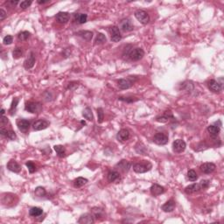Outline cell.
<instances>
[{
    "label": "cell",
    "mask_w": 224,
    "mask_h": 224,
    "mask_svg": "<svg viewBox=\"0 0 224 224\" xmlns=\"http://www.w3.org/2000/svg\"><path fill=\"white\" fill-rule=\"evenodd\" d=\"M215 168H216V166L214 163H204L200 166L201 172L205 174L212 173L215 170Z\"/></svg>",
    "instance_id": "cell-15"
},
{
    "label": "cell",
    "mask_w": 224,
    "mask_h": 224,
    "mask_svg": "<svg viewBox=\"0 0 224 224\" xmlns=\"http://www.w3.org/2000/svg\"><path fill=\"white\" fill-rule=\"evenodd\" d=\"M168 136H166L164 133L159 132V133H156L153 138V142L158 145H166L168 143Z\"/></svg>",
    "instance_id": "cell-5"
},
{
    "label": "cell",
    "mask_w": 224,
    "mask_h": 224,
    "mask_svg": "<svg viewBox=\"0 0 224 224\" xmlns=\"http://www.w3.org/2000/svg\"><path fill=\"white\" fill-rule=\"evenodd\" d=\"M145 55V52L142 48L139 47H136V48H128V46L125 47L124 51L123 53V56L124 57H129V59L131 61H140L143 57Z\"/></svg>",
    "instance_id": "cell-1"
},
{
    "label": "cell",
    "mask_w": 224,
    "mask_h": 224,
    "mask_svg": "<svg viewBox=\"0 0 224 224\" xmlns=\"http://www.w3.org/2000/svg\"><path fill=\"white\" fill-rule=\"evenodd\" d=\"M18 3H19V1H9V2H8V4H11V5H14V6L17 5Z\"/></svg>",
    "instance_id": "cell-50"
},
{
    "label": "cell",
    "mask_w": 224,
    "mask_h": 224,
    "mask_svg": "<svg viewBox=\"0 0 224 224\" xmlns=\"http://www.w3.org/2000/svg\"><path fill=\"white\" fill-rule=\"evenodd\" d=\"M208 133H209L210 135L212 136V137H217V136L219 135L220 131H221V128H220V126H216V125H209L208 127Z\"/></svg>",
    "instance_id": "cell-27"
},
{
    "label": "cell",
    "mask_w": 224,
    "mask_h": 224,
    "mask_svg": "<svg viewBox=\"0 0 224 224\" xmlns=\"http://www.w3.org/2000/svg\"><path fill=\"white\" fill-rule=\"evenodd\" d=\"M78 222L81 224H91L95 222V217L92 214H84L80 217Z\"/></svg>",
    "instance_id": "cell-19"
},
{
    "label": "cell",
    "mask_w": 224,
    "mask_h": 224,
    "mask_svg": "<svg viewBox=\"0 0 224 224\" xmlns=\"http://www.w3.org/2000/svg\"><path fill=\"white\" fill-rule=\"evenodd\" d=\"M34 194L39 197V198H43L47 195V191L44 187H38L35 188L34 190Z\"/></svg>",
    "instance_id": "cell-35"
},
{
    "label": "cell",
    "mask_w": 224,
    "mask_h": 224,
    "mask_svg": "<svg viewBox=\"0 0 224 224\" xmlns=\"http://www.w3.org/2000/svg\"><path fill=\"white\" fill-rule=\"evenodd\" d=\"M13 41V38L12 36H11V35H7V36H5L4 38V40H3V43H4V45H11Z\"/></svg>",
    "instance_id": "cell-45"
},
{
    "label": "cell",
    "mask_w": 224,
    "mask_h": 224,
    "mask_svg": "<svg viewBox=\"0 0 224 224\" xmlns=\"http://www.w3.org/2000/svg\"><path fill=\"white\" fill-rule=\"evenodd\" d=\"M186 147H187V144L184 140L177 139L173 143V150L174 152H177V153L183 152L186 150Z\"/></svg>",
    "instance_id": "cell-4"
},
{
    "label": "cell",
    "mask_w": 224,
    "mask_h": 224,
    "mask_svg": "<svg viewBox=\"0 0 224 224\" xmlns=\"http://www.w3.org/2000/svg\"><path fill=\"white\" fill-rule=\"evenodd\" d=\"M194 86L193 82H189V81H187V82H185L181 84V89H185L187 92H191L192 90H194Z\"/></svg>",
    "instance_id": "cell-36"
},
{
    "label": "cell",
    "mask_w": 224,
    "mask_h": 224,
    "mask_svg": "<svg viewBox=\"0 0 224 224\" xmlns=\"http://www.w3.org/2000/svg\"><path fill=\"white\" fill-rule=\"evenodd\" d=\"M170 119H174L173 114L171 111H166L164 113V115L158 117L156 118V120L159 123H167Z\"/></svg>",
    "instance_id": "cell-25"
},
{
    "label": "cell",
    "mask_w": 224,
    "mask_h": 224,
    "mask_svg": "<svg viewBox=\"0 0 224 224\" xmlns=\"http://www.w3.org/2000/svg\"><path fill=\"white\" fill-rule=\"evenodd\" d=\"M107 41V39L105 37V35L103 33H99L96 35V40H95V45H103L104 43H106Z\"/></svg>",
    "instance_id": "cell-33"
},
{
    "label": "cell",
    "mask_w": 224,
    "mask_h": 224,
    "mask_svg": "<svg viewBox=\"0 0 224 224\" xmlns=\"http://www.w3.org/2000/svg\"><path fill=\"white\" fill-rule=\"evenodd\" d=\"M118 28L121 29L122 31H124V32H131V31H132L134 29V26L132 25L131 19H124L121 20Z\"/></svg>",
    "instance_id": "cell-8"
},
{
    "label": "cell",
    "mask_w": 224,
    "mask_h": 224,
    "mask_svg": "<svg viewBox=\"0 0 224 224\" xmlns=\"http://www.w3.org/2000/svg\"><path fill=\"white\" fill-rule=\"evenodd\" d=\"M0 133H1V135L4 136L5 138H7L10 140H15L17 138V135H16V133H15L13 131H12V130H6L4 127H2V128L0 129Z\"/></svg>",
    "instance_id": "cell-20"
},
{
    "label": "cell",
    "mask_w": 224,
    "mask_h": 224,
    "mask_svg": "<svg viewBox=\"0 0 224 224\" xmlns=\"http://www.w3.org/2000/svg\"><path fill=\"white\" fill-rule=\"evenodd\" d=\"M82 116L84 117V118H86L87 120L89 121H93L94 117H93V113H92V110L90 109L89 107H87L82 112Z\"/></svg>",
    "instance_id": "cell-34"
},
{
    "label": "cell",
    "mask_w": 224,
    "mask_h": 224,
    "mask_svg": "<svg viewBox=\"0 0 224 224\" xmlns=\"http://www.w3.org/2000/svg\"><path fill=\"white\" fill-rule=\"evenodd\" d=\"M8 123H9V121H8V118H7V117H5V116H2V117H1V122H0L1 126H2V127H4V126L6 125Z\"/></svg>",
    "instance_id": "cell-48"
},
{
    "label": "cell",
    "mask_w": 224,
    "mask_h": 224,
    "mask_svg": "<svg viewBox=\"0 0 224 224\" xmlns=\"http://www.w3.org/2000/svg\"><path fill=\"white\" fill-rule=\"evenodd\" d=\"M91 212H92V215H93L94 217L96 218V219H101V218H103V216H104V212H103V210L102 208H94L91 210Z\"/></svg>",
    "instance_id": "cell-32"
},
{
    "label": "cell",
    "mask_w": 224,
    "mask_h": 224,
    "mask_svg": "<svg viewBox=\"0 0 224 224\" xmlns=\"http://www.w3.org/2000/svg\"><path fill=\"white\" fill-rule=\"evenodd\" d=\"M48 2H49V1H40V0H39V1H38V4H40V5H44V4H47Z\"/></svg>",
    "instance_id": "cell-51"
},
{
    "label": "cell",
    "mask_w": 224,
    "mask_h": 224,
    "mask_svg": "<svg viewBox=\"0 0 224 224\" xmlns=\"http://www.w3.org/2000/svg\"><path fill=\"white\" fill-rule=\"evenodd\" d=\"M150 191L153 196H159L164 194L166 189H165V187L160 186L159 184H153V185H152V187L150 188Z\"/></svg>",
    "instance_id": "cell-18"
},
{
    "label": "cell",
    "mask_w": 224,
    "mask_h": 224,
    "mask_svg": "<svg viewBox=\"0 0 224 224\" xmlns=\"http://www.w3.org/2000/svg\"><path fill=\"white\" fill-rule=\"evenodd\" d=\"M87 183H88V180L83 177H78L77 179H75L73 182L74 187L75 188H80V187H83L84 185H86Z\"/></svg>",
    "instance_id": "cell-28"
},
{
    "label": "cell",
    "mask_w": 224,
    "mask_h": 224,
    "mask_svg": "<svg viewBox=\"0 0 224 224\" xmlns=\"http://www.w3.org/2000/svg\"><path fill=\"white\" fill-rule=\"evenodd\" d=\"M200 187H201V189H207L208 187H209V181L207 180H203L200 182Z\"/></svg>",
    "instance_id": "cell-47"
},
{
    "label": "cell",
    "mask_w": 224,
    "mask_h": 224,
    "mask_svg": "<svg viewBox=\"0 0 224 224\" xmlns=\"http://www.w3.org/2000/svg\"><path fill=\"white\" fill-rule=\"evenodd\" d=\"M97 121L99 124H102L103 122V118H104V112L102 108H98L97 109Z\"/></svg>",
    "instance_id": "cell-43"
},
{
    "label": "cell",
    "mask_w": 224,
    "mask_h": 224,
    "mask_svg": "<svg viewBox=\"0 0 224 224\" xmlns=\"http://www.w3.org/2000/svg\"><path fill=\"white\" fill-rule=\"evenodd\" d=\"M17 126L19 128V130L22 132H27V131L29 130L30 126H31V124L30 122L26 120V119H21V118H19L17 120Z\"/></svg>",
    "instance_id": "cell-12"
},
{
    "label": "cell",
    "mask_w": 224,
    "mask_h": 224,
    "mask_svg": "<svg viewBox=\"0 0 224 224\" xmlns=\"http://www.w3.org/2000/svg\"><path fill=\"white\" fill-rule=\"evenodd\" d=\"M32 3H33L32 1H22L19 5H20V8H21V9L25 10L26 9V8H28L30 5H32Z\"/></svg>",
    "instance_id": "cell-46"
},
{
    "label": "cell",
    "mask_w": 224,
    "mask_h": 224,
    "mask_svg": "<svg viewBox=\"0 0 224 224\" xmlns=\"http://www.w3.org/2000/svg\"><path fill=\"white\" fill-rule=\"evenodd\" d=\"M134 15H135L136 19H138L141 24H143V25H147V24L149 23L150 21L149 14L147 13L145 11H144V10H138V11H136Z\"/></svg>",
    "instance_id": "cell-3"
},
{
    "label": "cell",
    "mask_w": 224,
    "mask_h": 224,
    "mask_svg": "<svg viewBox=\"0 0 224 224\" xmlns=\"http://www.w3.org/2000/svg\"><path fill=\"white\" fill-rule=\"evenodd\" d=\"M26 110H27L30 113H39L41 110L42 106L40 103H35V102H29L26 104Z\"/></svg>",
    "instance_id": "cell-6"
},
{
    "label": "cell",
    "mask_w": 224,
    "mask_h": 224,
    "mask_svg": "<svg viewBox=\"0 0 224 224\" xmlns=\"http://www.w3.org/2000/svg\"><path fill=\"white\" fill-rule=\"evenodd\" d=\"M7 169L10 170L11 172H13L15 173H20L21 171V166L19 165L17 161H15L13 159L10 160L9 162L7 163Z\"/></svg>",
    "instance_id": "cell-16"
},
{
    "label": "cell",
    "mask_w": 224,
    "mask_h": 224,
    "mask_svg": "<svg viewBox=\"0 0 224 224\" xmlns=\"http://www.w3.org/2000/svg\"><path fill=\"white\" fill-rule=\"evenodd\" d=\"M6 16H7V15H6V12H5V10L1 8V9H0V20L3 21V20L6 18Z\"/></svg>",
    "instance_id": "cell-49"
},
{
    "label": "cell",
    "mask_w": 224,
    "mask_h": 224,
    "mask_svg": "<svg viewBox=\"0 0 224 224\" xmlns=\"http://www.w3.org/2000/svg\"><path fill=\"white\" fill-rule=\"evenodd\" d=\"M108 180L110 182H118L121 180L120 173L117 171H110L108 173Z\"/></svg>",
    "instance_id": "cell-23"
},
{
    "label": "cell",
    "mask_w": 224,
    "mask_h": 224,
    "mask_svg": "<svg viewBox=\"0 0 224 224\" xmlns=\"http://www.w3.org/2000/svg\"><path fill=\"white\" fill-rule=\"evenodd\" d=\"M54 149L56 152L57 155L60 157V158H64L66 156V149L63 145H57L54 146Z\"/></svg>",
    "instance_id": "cell-30"
},
{
    "label": "cell",
    "mask_w": 224,
    "mask_h": 224,
    "mask_svg": "<svg viewBox=\"0 0 224 224\" xmlns=\"http://www.w3.org/2000/svg\"><path fill=\"white\" fill-rule=\"evenodd\" d=\"M19 98H14L12 100V105H11V108H10V114L12 116H13L14 113L16 111V109H17V106H18V103H19Z\"/></svg>",
    "instance_id": "cell-38"
},
{
    "label": "cell",
    "mask_w": 224,
    "mask_h": 224,
    "mask_svg": "<svg viewBox=\"0 0 224 224\" xmlns=\"http://www.w3.org/2000/svg\"><path fill=\"white\" fill-rule=\"evenodd\" d=\"M43 214V209L38 207H33L31 209L29 210V215L33 217H38L40 216Z\"/></svg>",
    "instance_id": "cell-31"
},
{
    "label": "cell",
    "mask_w": 224,
    "mask_h": 224,
    "mask_svg": "<svg viewBox=\"0 0 224 224\" xmlns=\"http://www.w3.org/2000/svg\"><path fill=\"white\" fill-rule=\"evenodd\" d=\"M135 150L138 153L143 154V155H145L146 152H147V149H146V147H145V145H143L142 143H138V145H136Z\"/></svg>",
    "instance_id": "cell-37"
},
{
    "label": "cell",
    "mask_w": 224,
    "mask_h": 224,
    "mask_svg": "<svg viewBox=\"0 0 224 224\" xmlns=\"http://www.w3.org/2000/svg\"><path fill=\"white\" fill-rule=\"evenodd\" d=\"M35 61H36V58H35V54L33 52H31L29 54V56L26 58V60L24 62V67L26 69H31L32 68H33V66L35 64Z\"/></svg>",
    "instance_id": "cell-13"
},
{
    "label": "cell",
    "mask_w": 224,
    "mask_h": 224,
    "mask_svg": "<svg viewBox=\"0 0 224 224\" xmlns=\"http://www.w3.org/2000/svg\"><path fill=\"white\" fill-rule=\"evenodd\" d=\"M77 35L82 37L87 41H90L93 38V33L90 31H80L77 33Z\"/></svg>",
    "instance_id": "cell-26"
},
{
    "label": "cell",
    "mask_w": 224,
    "mask_h": 224,
    "mask_svg": "<svg viewBox=\"0 0 224 224\" xmlns=\"http://www.w3.org/2000/svg\"><path fill=\"white\" fill-rule=\"evenodd\" d=\"M29 37H30V33L27 31H23L18 34V39L20 41H26L29 39Z\"/></svg>",
    "instance_id": "cell-39"
},
{
    "label": "cell",
    "mask_w": 224,
    "mask_h": 224,
    "mask_svg": "<svg viewBox=\"0 0 224 224\" xmlns=\"http://www.w3.org/2000/svg\"><path fill=\"white\" fill-rule=\"evenodd\" d=\"M152 168V165L147 160H142L133 165V171L137 173H145Z\"/></svg>",
    "instance_id": "cell-2"
},
{
    "label": "cell",
    "mask_w": 224,
    "mask_h": 224,
    "mask_svg": "<svg viewBox=\"0 0 224 224\" xmlns=\"http://www.w3.org/2000/svg\"><path fill=\"white\" fill-rule=\"evenodd\" d=\"M50 123L45 119H40V120H37L33 123V129L34 131H42V130H45L47 129V127L49 126Z\"/></svg>",
    "instance_id": "cell-9"
},
{
    "label": "cell",
    "mask_w": 224,
    "mask_h": 224,
    "mask_svg": "<svg viewBox=\"0 0 224 224\" xmlns=\"http://www.w3.org/2000/svg\"><path fill=\"white\" fill-rule=\"evenodd\" d=\"M12 55L14 59H19L23 55V49L21 47H16L12 52Z\"/></svg>",
    "instance_id": "cell-41"
},
{
    "label": "cell",
    "mask_w": 224,
    "mask_h": 224,
    "mask_svg": "<svg viewBox=\"0 0 224 224\" xmlns=\"http://www.w3.org/2000/svg\"><path fill=\"white\" fill-rule=\"evenodd\" d=\"M134 84V81H132L131 78L126 79H120L117 82V86L120 89H128Z\"/></svg>",
    "instance_id": "cell-11"
},
{
    "label": "cell",
    "mask_w": 224,
    "mask_h": 224,
    "mask_svg": "<svg viewBox=\"0 0 224 224\" xmlns=\"http://www.w3.org/2000/svg\"><path fill=\"white\" fill-rule=\"evenodd\" d=\"M208 89L214 93H220L222 90V85L218 81H215V80H210L208 82Z\"/></svg>",
    "instance_id": "cell-10"
},
{
    "label": "cell",
    "mask_w": 224,
    "mask_h": 224,
    "mask_svg": "<svg viewBox=\"0 0 224 224\" xmlns=\"http://www.w3.org/2000/svg\"><path fill=\"white\" fill-rule=\"evenodd\" d=\"M110 39L113 42H119L122 40V35L120 33V29L117 26H112L110 28Z\"/></svg>",
    "instance_id": "cell-7"
},
{
    "label": "cell",
    "mask_w": 224,
    "mask_h": 224,
    "mask_svg": "<svg viewBox=\"0 0 224 224\" xmlns=\"http://www.w3.org/2000/svg\"><path fill=\"white\" fill-rule=\"evenodd\" d=\"M201 187H200V184H192L190 186H188L185 188V193L187 194H195L198 193L199 191H201Z\"/></svg>",
    "instance_id": "cell-24"
},
{
    "label": "cell",
    "mask_w": 224,
    "mask_h": 224,
    "mask_svg": "<svg viewBox=\"0 0 224 224\" xmlns=\"http://www.w3.org/2000/svg\"><path fill=\"white\" fill-rule=\"evenodd\" d=\"M175 206L176 203L173 200H169L166 201L163 206H162V210L166 213H170V212H173L174 208H175Z\"/></svg>",
    "instance_id": "cell-22"
},
{
    "label": "cell",
    "mask_w": 224,
    "mask_h": 224,
    "mask_svg": "<svg viewBox=\"0 0 224 224\" xmlns=\"http://www.w3.org/2000/svg\"><path fill=\"white\" fill-rule=\"evenodd\" d=\"M116 168L118 169L119 171H121L124 173H128L130 168H131V163L129 161H127L125 159H123L121 161H119V163L116 165Z\"/></svg>",
    "instance_id": "cell-14"
},
{
    "label": "cell",
    "mask_w": 224,
    "mask_h": 224,
    "mask_svg": "<svg viewBox=\"0 0 224 224\" xmlns=\"http://www.w3.org/2000/svg\"><path fill=\"white\" fill-rule=\"evenodd\" d=\"M26 166H27L28 171H29V173H33L35 171H36V166H35V165H34L32 161H28V162H26Z\"/></svg>",
    "instance_id": "cell-44"
},
{
    "label": "cell",
    "mask_w": 224,
    "mask_h": 224,
    "mask_svg": "<svg viewBox=\"0 0 224 224\" xmlns=\"http://www.w3.org/2000/svg\"><path fill=\"white\" fill-rule=\"evenodd\" d=\"M187 179L190 180V181H196L197 179H198V175L194 170H189L187 172Z\"/></svg>",
    "instance_id": "cell-40"
},
{
    "label": "cell",
    "mask_w": 224,
    "mask_h": 224,
    "mask_svg": "<svg viewBox=\"0 0 224 224\" xmlns=\"http://www.w3.org/2000/svg\"><path fill=\"white\" fill-rule=\"evenodd\" d=\"M118 100H119V101H122V102H125V103H134V102L138 101V99L136 97H124V96L118 97Z\"/></svg>",
    "instance_id": "cell-42"
},
{
    "label": "cell",
    "mask_w": 224,
    "mask_h": 224,
    "mask_svg": "<svg viewBox=\"0 0 224 224\" xmlns=\"http://www.w3.org/2000/svg\"><path fill=\"white\" fill-rule=\"evenodd\" d=\"M56 20L61 24H66L70 19V14L66 12H60L56 14Z\"/></svg>",
    "instance_id": "cell-17"
},
{
    "label": "cell",
    "mask_w": 224,
    "mask_h": 224,
    "mask_svg": "<svg viewBox=\"0 0 224 224\" xmlns=\"http://www.w3.org/2000/svg\"><path fill=\"white\" fill-rule=\"evenodd\" d=\"M117 140H119L120 142H124L130 138V132L127 129H122L118 131L117 135Z\"/></svg>",
    "instance_id": "cell-21"
},
{
    "label": "cell",
    "mask_w": 224,
    "mask_h": 224,
    "mask_svg": "<svg viewBox=\"0 0 224 224\" xmlns=\"http://www.w3.org/2000/svg\"><path fill=\"white\" fill-rule=\"evenodd\" d=\"M1 114H2V116H4V115H5V110H4V109H2V110H1Z\"/></svg>",
    "instance_id": "cell-52"
},
{
    "label": "cell",
    "mask_w": 224,
    "mask_h": 224,
    "mask_svg": "<svg viewBox=\"0 0 224 224\" xmlns=\"http://www.w3.org/2000/svg\"><path fill=\"white\" fill-rule=\"evenodd\" d=\"M88 20V15L84 13L75 14V21L78 24H84Z\"/></svg>",
    "instance_id": "cell-29"
}]
</instances>
